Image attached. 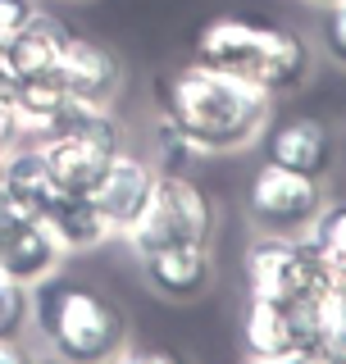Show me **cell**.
<instances>
[{
	"label": "cell",
	"instance_id": "10",
	"mask_svg": "<svg viewBox=\"0 0 346 364\" xmlns=\"http://www.w3.org/2000/svg\"><path fill=\"white\" fill-rule=\"evenodd\" d=\"M155 173L159 168L151 164V159H142L137 151L123 146V151L110 159V168L100 173V182L87 191L114 237H123L137 219H142L146 200H151V191H155Z\"/></svg>",
	"mask_w": 346,
	"mask_h": 364
},
{
	"label": "cell",
	"instance_id": "12",
	"mask_svg": "<svg viewBox=\"0 0 346 364\" xmlns=\"http://www.w3.org/2000/svg\"><path fill=\"white\" fill-rule=\"evenodd\" d=\"M142 259V278L146 287L164 301H201L214 287V255L210 246H159L146 250Z\"/></svg>",
	"mask_w": 346,
	"mask_h": 364
},
{
	"label": "cell",
	"instance_id": "20",
	"mask_svg": "<svg viewBox=\"0 0 346 364\" xmlns=\"http://www.w3.org/2000/svg\"><path fill=\"white\" fill-rule=\"evenodd\" d=\"M19 87H23V73H19L14 55H9V46L0 41V105H14Z\"/></svg>",
	"mask_w": 346,
	"mask_h": 364
},
{
	"label": "cell",
	"instance_id": "8",
	"mask_svg": "<svg viewBox=\"0 0 346 364\" xmlns=\"http://www.w3.org/2000/svg\"><path fill=\"white\" fill-rule=\"evenodd\" d=\"M68 259V250L60 246V237L46 228V219H37L32 210L9 196L0 187V273L37 287L41 278L60 273Z\"/></svg>",
	"mask_w": 346,
	"mask_h": 364
},
{
	"label": "cell",
	"instance_id": "23",
	"mask_svg": "<svg viewBox=\"0 0 346 364\" xmlns=\"http://www.w3.org/2000/svg\"><path fill=\"white\" fill-rule=\"evenodd\" d=\"M315 5H328V0H315Z\"/></svg>",
	"mask_w": 346,
	"mask_h": 364
},
{
	"label": "cell",
	"instance_id": "16",
	"mask_svg": "<svg viewBox=\"0 0 346 364\" xmlns=\"http://www.w3.org/2000/svg\"><path fill=\"white\" fill-rule=\"evenodd\" d=\"M32 333V287L0 273V341H23Z\"/></svg>",
	"mask_w": 346,
	"mask_h": 364
},
{
	"label": "cell",
	"instance_id": "5",
	"mask_svg": "<svg viewBox=\"0 0 346 364\" xmlns=\"http://www.w3.org/2000/svg\"><path fill=\"white\" fill-rule=\"evenodd\" d=\"M241 341L251 360H324V328H319V291L301 301H251L241 314Z\"/></svg>",
	"mask_w": 346,
	"mask_h": 364
},
{
	"label": "cell",
	"instance_id": "4",
	"mask_svg": "<svg viewBox=\"0 0 346 364\" xmlns=\"http://www.w3.org/2000/svg\"><path fill=\"white\" fill-rule=\"evenodd\" d=\"M214 223H219L214 196L192 173H155L151 200H146L142 219L123 232V242L137 255L159 246H210Z\"/></svg>",
	"mask_w": 346,
	"mask_h": 364
},
{
	"label": "cell",
	"instance_id": "17",
	"mask_svg": "<svg viewBox=\"0 0 346 364\" xmlns=\"http://www.w3.org/2000/svg\"><path fill=\"white\" fill-rule=\"evenodd\" d=\"M155 151H159L155 155V168H159V173H187L192 159H196L192 141L178 128H169L164 119H159V128H155Z\"/></svg>",
	"mask_w": 346,
	"mask_h": 364
},
{
	"label": "cell",
	"instance_id": "21",
	"mask_svg": "<svg viewBox=\"0 0 346 364\" xmlns=\"http://www.w3.org/2000/svg\"><path fill=\"white\" fill-rule=\"evenodd\" d=\"M14 141H23V123H19L14 105H0V155H5Z\"/></svg>",
	"mask_w": 346,
	"mask_h": 364
},
{
	"label": "cell",
	"instance_id": "7",
	"mask_svg": "<svg viewBox=\"0 0 346 364\" xmlns=\"http://www.w3.org/2000/svg\"><path fill=\"white\" fill-rule=\"evenodd\" d=\"M328 205L324 182L292 173L283 164L260 159V168L246 182V219L256 223V232H278V237H301L310 223L319 219V210Z\"/></svg>",
	"mask_w": 346,
	"mask_h": 364
},
{
	"label": "cell",
	"instance_id": "13",
	"mask_svg": "<svg viewBox=\"0 0 346 364\" xmlns=\"http://www.w3.org/2000/svg\"><path fill=\"white\" fill-rule=\"evenodd\" d=\"M46 228H51L55 237H60V246L68 255H87V250L105 246L110 242V223L100 219V210L91 205V196H78V191H60L51 205L41 210Z\"/></svg>",
	"mask_w": 346,
	"mask_h": 364
},
{
	"label": "cell",
	"instance_id": "19",
	"mask_svg": "<svg viewBox=\"0 0 346 364\" xmlns=\"http://www.w3.org/2000/svg\"><path fill=\"white\" fill-rule=\"evenodd\" d=\"M37 9H41L37 0H0V41H9V37H14L23 23L37 14Z\"/></svg>",
	"mask_w": 346,
	"mask_h": 364
},
{
	"label": "cell",
	"instance_id": "2",
	"mask_svg": "<svg viewBox=\"0 0 346 364\" xmlns=\"http://www.w3.org/2000/svg\"><path fill=\"white\" fill-rule=\"evenodd\" d=\"M192 60L278 100L305 87L310 68H315V50L296 28L224 14L201 23V32L192 37Z\"/></svg>",
	"mask_w": 346,
	"mask_h": 364
},
{
	"label": "cell",
	"instance_id": "6",
	"mask_svg": "<svg viewBox=\"0 0 346 364\" xmlns=\"http://www.w3.org/2000/svg\"><path fill=\"white\" fill-rule=\"evenodd\" d=\"M241 278H246L251 301H301V296L324 291V273H319L315 246L310 237H278L260 232L241 255Z\"/></svg>",
	"mask_w": 346,
	"mask_h": 364
},
{
	"label": "cell",
	"instance_id": "18",
	"mask_svg": "<svg viewBox=\"0 0 346 364\" xmlns=\"http://www.w3.org/2000/svg\"><path fill=\"white\" fill-rule=\"evenodd\" d=\"M319 50L337 68H346V0H328L319 9Z\"/></svg>",
	"mask_w": 346,
	"mask_h": 364
},
{
	"label": "cell",
	"instance_id": "14",
	"mask_svg": "<svg viewBox=\"0 0 346 364\" xmlns=\"http://www.w3.org/2000/svg\"><path fill=\"white\" fill-rule=\"evenodd\" d=\"M73 32L64 28L55 14H46V9H37L23 28L9 37V55H14V64H19V73L23 77H46V73H55L60 68V55H64V46Z\"/></svg>",
	"mask_w": 346,
	"mask_h": 364
},
{
	"label": "cell",
	"instance_id": "11",
	"mask_svg": "<svg viewBox=\"0 0 346 364\" xmlns=\"http://www.w3.org/2000/svg\"><path fill=\"white\" fill-rule=\"evenodd\" d=\"M55 77H60L64 96L91 100V105H114V96H119V87H123V60L105 41H91V37H78L73 32L68 46H64V55H60Z\"/></svg>",
	"mask_w": 346,
	"mask_h": 364
},
{
	"label": "cell",
	"instance_id": "1",
	"mask_svg": "<svg viewBox=\"0 0 346 364\" xmlns=\"http://www.w3.org/2000/svg\"><path fill=\"white\" fill-rule=\"evenodd\" d=\"M155 105L169 128L192 141L196 155H233L260 141L273 119V96L187 60L182 68L155 77Z\"/></svg>",
	"mask_w": 346,
	"mask_h": 364
},
{
	"label": "cell",
	"instance_id": "15",
	"mask_svg": "<svg viewBox=\"0 0 346 364\" xmlns=\"http://www.w3.org/2000/svg\"><path fill=\"white\" fill-rule=\"evenodd\" d=\"M310 246H315L324 287H342L346 291V200H328L319 210V219L310 223Z\"/></svg>",
	"mask_w": 346,
	"mask_h": 364
},
{
	"label": "cell",
	"instance_id": "9",
	"mask_svg": "<svg viewBox=\"0 0 346 364\" xmlns=\"http://www.w3.org/2000/svg\"><path fill=\"white\" fill-rule=\"evenodd\" d=\"M260 155L269 164H283L292 173L324 182L332 173V164H337V136L315 114H278L260 132Z\"/></svg>",
	"mask_w": 346,
	"mask_h": 364
},
{
	"label": "cell",
	"instance_id": "3",
	"mask_svg": "<svg viewBox=\"0 0 346 364\" xmlns=\"http://www.w3.org/2000/svg\"><path fill=\"white\" fill-rule=\"evenodd\" d=\"M32 333L55 360L100 364L123 355L128 314L91 282L51 273L32 287Z\"/></svg>",
	"mask_w": 346,
	"mask_h": 364
},
{
	"label": "cell",
	"instance_id": "22",
	"mask_svg": "<svg viewBox=\"0 0 346 364\" xmlns=\"http://www.w3.org/2000/svg\"><path fill=\"white\" fill-rule=\"evenodd\" d=\"M19 360H28V346L23 341H0V364H19Z\"/></svg>",
	"mask_w": 346,
	"mask_h": 364
}]
</instances>
